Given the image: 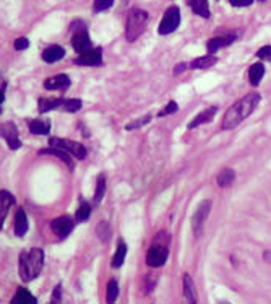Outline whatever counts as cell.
I'll return each instance as SVG.
<instances>
[{"mask_svg": "<svg viewBox=\"0 0 271 304\" xmlns=\"http://www.w3.org/2000/svg\"><path fill=\"white\" fill-rule=\"evenodd\" d=\"M260 101H262L260 93L254 91L234 103L232 106L226 111V114L223 117V124H221L223 130H231V129H236L237 126H240V124L258 108Z\"/></svg>", "mask_w": 271, "mask_h": 304, "instance_id": "obj_1", "label": "cell"}, {"mask_svg": "<svg viewBox=\"0 0 271 304\" xmlns=\"http://www.w3.org/2000/svg\"><path fill=\"white\" fill-rule=\"evenodd\" d=\"M44 267V252L39 247H33L29 252L20 254V277L23 282H31L41 275Z\"/></svg>", "mask_w": 271, "mask_h": 304, "instance_id": "obj_2", "label": "cell"}, {"mask_svg": "<svg viewBox=\"0 0 271 304\" xmlns=\"http://www.w3.org/2000/svg\"><path fill=\"white\" fill-rule=\"evenodd\" d=\"M169 241H171V236L166 231L158 233L155 241H153V246L146 254L148 267L158 269V267H163L166 264V260L169 257Z\"/></svg>", "mask_w": 271, "mask_h": 304, "instance_id": "obj_3", "label": "cell"}, {"mask_svg": "<svg viewBox=\"0 0 271 304\" xmlns=\"http://www.w3.org/2000/svg\"><path fill=\"white\" fill-rule=\"evenodd\" d=\"M148 24V13L141 8H132L127 16L125 24V38L128 42H133L140 38Z\"/></svg>", "mask_w": 271, "mask_h": 304, "instance_id": "obj_4", "label": "cell"}, {"mask_svg": "<svg viewBox=\"0 0 271 304\" xmlns=\"http://www.w3.org/2000/svg\"><path fill=\"white\" fill-rule=\"evenodd\" d=\"M49 147H57V148H62L64 152H67L72 156H75L77 159H85L86 158V148L78 144V142H72V140H67V139H59V137H51L49 139Z\"/></svg>", "mask_w": 271, "mask_h": 304, "instance_id": "obj_5", "label": "cell"}, {"mask_svg": "<svg viewBox=\"0 0 271 304\" xmlns=\"http://www.w3.org/2000/svg\"><path fill=\"white\" fill-rule=\"evenodd\" d=\"M179 24H181V10H179V7H176V5H172V7L166 10L161 23H159V34L166 36V34L174 33L179 28Z\"/></svg>", "mask_w": 271, "mask_h": 304, "instance_id": "obj_6", "label": "cell"}, {"mask_svg": "<svg viewBox=\"0 0 271 304\" xmlns=\"http://www.w3.org/2000/svg\"><path fill=\"white\" fill-rule=\"evenodd\" d=\"M209 210H211V202L209 200H203L198 205V208L195 210V213L192 216V228H193V233H195L196 238L201 234V229H203V225H205V221L209 215Z\"/></svg>", "mask_w": 271, "mask_h": 304, "instance_id": "obj_7", "label": "cell"}, {"mask_svg": "<svg viewBox=\"0 0 271 304\" xmlns=\"http://www.w3.org/2000/svg\"><path fill=\"white\" fill-rule=\"evenodd\" d=\"M73 226H75V221H73V218H70V216H67V215L59 216V218H55V220L51 221V229L54 231V234L60 239H65L67 236L72 233Z\"/></svg>", "mask_w": 271, "mask_h": 304, "instance_id": "obj_8", "label": "cell"}, {"mask_svg": "<svg viewBox=\"0 0 271 304\" xmlns=\"http://www.w3.org/2000/svg\"><path fill=\"white\" fill-rule=\"evenodd\" d=\"M0 135L5 139V142H7V145L11 150L21 148V140H20V135H18V129L13 122H5L3 126L0 127Z\"/></svg>", "mask_w": 271, "mask_h": 304, "instance_id": "obj_9", "label": "cell"}, {"mask_svg": "<svg viewBox=\"0 0 271 304\" xmlns=\"http://www.w3.org/2000/svg\"><path fill=\"white\" fill-rule=\"evenodd\" d=\"M75 64L85 65V67H97L102 64V51L101 47H91L83 54H80V57L75 60Z\"/></svg>", "mask_w": 271, "mask_h": 304, "instance_id": "obj_10", "label": "cell"}, {"mask_svg": "<svg viewBox=\"0 0 271 304\" xmlns=\"http://www.w3.org/2000/svg\"><path fill=\"white\" fill-rule=\"evenodd\" d=\"M237 34H226V36H216V38H211L206 42V49H208V54H214L218 52L219 49L227 47L229 44H232L236 41Z\"/></svg>", "mask_w": 271, "mask_h": 304, "instance_id": "obj_11", "label": "cell"}, {"mask_svg": "<svg viewBox=\"0 0 271 304\" xmlns=\"http://www.w3.org/2000/svg\"><path fill=\"white\" fill-rule=\"evenodd\" d=\"M72 46L75 49V52H78V54H83L85 51L91 49V39H90V34L86 33V29H80L73 34Z\"/></svg>", "mask_w": 271, "mask_h": 304, "instance_id": "obj_12", "label": "cell"}, {"mask_svg": "<svg viewBox=\"0 0 271 304\" xmlns=\"http://www.w3.org/2000/svg\"><path fill=\"white\" fill-rule=\"evenodd\" d=\"M216 113H218V108H216V106H209V108H206V109H203L201 113L196 114L195 119H192V121L188 122V130L196 129L198 126H201V124L211 122L213 117L216 116Z\"/></svg>", "mask_w": 271, "mask_h": 304, "instance_id": "obj_13", "label": "cell"}, {"mask_svg": "<svg viewBox=\"0 0 271 304\" xmlns=\"http://www.w3.org/2000/svg\"><path fill=\"white\" fill-rule=\"evenodd\" d=\"M13 203H15V197L8 190H0V229L3 228L7 213Z\"/></svg>", "mask_w": 271, "mask_h": 304, "instance_id": "obj_14", "label": "cell"}, {"mask_svg": "<svg viewBox=\"0 0 271 304\" xmlns=\"http://www.w3.org/2000/svg\"><path fill=\"white\" fill-rule=\"evenodd\" d=\"M72 85L70 78L67 75H55L47 78L44 82V88L46 90H59V91H67L69 86Z\"/></svg>", "mask_w": 271, "mask_h": 304, "instance_id": "obj_15", "label": "cell"}, {"mask_svg": "<svg viewBox=\"0 0 271 304\" xmlns=\"http://www.w3.org/2000/svg\"><path fill=\"white\" fill-rule=\"evenodd\" d=\"M183 298H185L187 304H196L198 303V293H196L193 278L188 274L183 275Z\"/></svg>", "mask_w": 271, "mask_h": 304, "instance_id": "obj_16", "label": "cell"}, {"mask_svg": "<svg viewBox=\"0 0 271 304\" xmlns=\"http://www.w3.org/2000/svg\"><path fill=\"white\" fill-rule=\"evenodd\" d=\"M65 55V49L62 46H49L42 51V60L47 62V64H55L57 60H60Z\"/></svg>", "mask_w": 271, "mask_h": 304, "instance_id": "obj_17", "label": "cell"}, {"mask_svg": "<svg viewBox=\"0 0 271 304\" xmlns=\"http://www.w3.org/2000/svg\"><path fill=\"white\" fill-rule=\"evenodd\" d=\"M10 304H38V300L29 293V291L26 288H18L16 290V293L15 296L11 298V301Z\"/></svg>", "mask_w": 271, "mask_h": 304, "instance_id": "obj_18", "label": "cell"}, {"mask_svg": "<svg viewBox=\"0 0 271 304\" xmlns=\"http://www.w3.org/2000/svg\"><path fill=\"white\" fill-rule=\"evenodd\" d=\"M28 231V216L23 208H20L15 215V234L21 238Z\"/></svg>", "mask_w": 271, "mask_h": 304, "instance_id": "obj_19", "label": "cell"}, {"mask_svg": "<svg viewBox=\"0 0 271 304\" xmlns=\"http://www.w3.org/2000/svg\"><path fill=\"white\" fill-rule=\"evenodd\" d=\"M39 154H54V156H57L59 159L65 161V164L73 169V161L70 158V154L64 152L62 148H57V147H49V148H44V150H39Z\"/></svg>", "mask_w": 271, "mask_h": 304, "instance_id": "obj_20", "label": "cell"}, {"mask_svg": "<svg viewBox=\"0 0 271 304\" xmlns=\"http://www.w3.org/2000/svg\"><path fill=\"white\" fill-rule=\"evenodd\" d=\"M188 7L193 10V13L200 15L201 18H209V5L208 0H187Z\"/></svg>", "mask_w": 271, "mask_h": 304, "instance_id": "obj_21", "label": "cell"}, {"mask_svg": "<svg viewBox=\"0 0 271 304\" xmlns=\"http://www.w3.org/2000/svg\"><path fill=\"white\" fill-rule=\"evenodd\" d=\"M28 127L31 130V134H36V135H47L51 132V122L49 121L33 119L28 122Z\"/></svg>", "mask_w": 271, "mask_h": 304, "instance_id": "obj_22", "label": "cell"}, {"mask_svg": "<svg viewBox=\"0 0 271 304\" xmlns=\"http://www.w3.org/2000/svg\"><path fill=\"white\" fill-rule=\"evenodd\" d=\"M263 75H265V67L262 62H255V64L249 69V80L254 86L260 85V82L263 80Z\"/></svg>", "mask_w": 271, "mask_h": 304, "instance_id": "obj_23", "label": "cell"}, {"mask_svg": "<svg viewBox=\"0 0 271 304\" xmlns=\"http://www.w3.org/2000/svg\"><path fill=\"white\" fill-rule=\"evenodd\" d=\"M62 103H64V99H60V98H41L38 106H39L41 113H49V111L59 109L62 106Z\"/></svg>", "mask_w": 271, "mask_h": 304, "instance_id": "obj_24", "label": "cell"}, {"mask_svg": "<svg viewBox=\"0 0 271 304\" xmlns=\"http://www.w3.org/2000/svg\"><path fill=\"white\" fill-rule=\"evenodd\" d=\"M234 179H236V171L234 169H231V167H224L223 171L219 172L218 174V185L219 187H229V185L234 182Z\"/></svg>", "mask_w": 271, "mask_h": 304, "instance_id": "obj_25", "label": "cell"}, {"mask_svg": "<svg viewBox=\"0 0 271 304\" xmlns=\"http://www.w3.org/2000/svg\"><path fill=\"white\" fill-rule=\"evenodd\" d=\"M216 62H218V59L209 54V55H205V57H198V59L192 60V64L188 67L190 69H209V67L214 65Z\"/></svg>", "mask_w": 271, "mask_h": 304, "instance_id": "obj_26", "label": "cell"}, {"mask_svg": "<svg viewBox=\"0 0 271 304\" xmlns=\"http://www.w3.org/2000/svg\"><path fill=\"white\" fill-rule=\"evenodd\" d=\"M125 256H127V246L124 241H119V246H117V251L114 254L112 257V267L114 269H119V267H122V264H124L125 260Z\"/></svg>", "mask_w": 271, "mask_h": 304, "instance_id": "obj_27", "label": "cell"}, {"mask_svg": "<svg viewBox=\"0 0 271 304\" xmlns=\"http://www.w3.org/2000/svg\"><path fill=\"white\" fill-rule=\"evenodd\" d=\"M90 215H91V205L88 202H82L80 203V207L77 210V213H75V221L77 223H83L90 218Z\"/></svg>", "mask_w": 271, "mask_h": 304, "instance_id": "obj_28", "label": "cell"}, {"mask_svg": "<svg viewBox=\"0 0 271 304\" xmlns=\"http://www.w3.org/2000/svg\"><path fill=\"white\" fill-rule=\"evenodd\" d=\"M96 234H97V238L102 241V243H107V241L110 239V234H112V229H110L109 223L101 221L99 225L96 226Z\"/></svg>", "mask_w": 271, "mask_h": 304, "instance_id": "obj_29", "label": "cell"}, {"mask_svg": "<svg viewBox=\"0 0 271 304\" xmlns=\"http://www.w3.org/2000/svg\"><path fill=\"white\" fill-rule=\"evenodd\" d=\"M80 108H82V99H78V98L64 99L62 106H60V109H64L65 113H77Z\"/></svg>", "mask_w": 271, "mask_h": 304, "instance_id": "obj_30", "label": "cell"}, {"mask_svg": "<svg viewBox=\"0 0 271 304\" xmlns=\"http://www.w3.org/2000/svg\"><path fill=\"white\" fill-rule=\"evenodd\" d=\"M119 298V285H117L115 280H110L107 283V295H106V300L107 304H114Z\"/></svg>", "mask_w": 271, "mask_h": 304, "instance_id": "obj_31", "label": "cell"}, {"mask_svg": "<svg viewBox=\"0 0 271 304\" xmlns=\"http://www.w3.org/2000/svg\"><path fill=\"white\" fill-rule=\"evenodd\" d=\"M104 194H106V177H104L102 174L97 177V184H96V192H94V203L97 205L101 200Z\"/></svg>", "mask_w": 271, "mask_h": 304, "instance_id": "obj_32", "label": "cell"}, {"mask_svg": "<svg viewBox=\"0 0 271 304\" xmlns=\"http://www.w3.org/2000/svg\"><path fill=\"white\" fill-rule=\"evenodd\" d=\"M151 114H146L145 117H141V119H138V121H135V122H130V124H127L125 126V129L127 130H135V129H140V127H145L148 122L151 121Z\"/></svg>", "mask_w": 271, "mask_h": 304, "instance_id": "obj_33", "label": "cell"}, {"mask_svg": "<svg viewBox=\"0 0 271 304\" xmlns=\"http://www.w3.org/2000/svg\"><path fill=\"white\" fill-rule=\"evenodd\" d=\"M179 111V106H177V103L176 101H169L168 103V106L163 108L161 111L158 113L159 117H166V116H172V114H176Z\"/></svg>", "mask_w": 271, "mask_h": 304, "instance_id": "obj_34", "label": "cell"}, {"mask_svg": "<svg viewBox=\"0 0 271 304\" xmlns=\"http://www.w3.org/2000/svg\"><path fill=\"white\" fill-rule=\"evenodd\" d=\"M47 304H62V285H57L52 291V296H51V301Z\"/></svg>", "mask_w": 271, "mask_h": 304, "instance_id": "obj_35", "label": "cell"}, {"mask_svg": "<svg viewBox=\"0 0 271 304\" xmlns=\"http://www.w3.org/2000/svg\"><path fill=\"white\" fill-rule=\"evenodd\" d=\"M114 0H94V11L99 13V11H104L112 7Z\"/></svg>", "mask_w": 271, "mask_h": 304, "instance_id": "obj_36", "label": "cell"}, {"mask_svg": "<svg viewBox=\"0 0 271 304\" xmlns=\"http://www.w3.org/2000/svg\"><path fill=\"white\" fill-rule=\"evenodd\" d=\"M258 59H265V60H271V46H263L260 51L257 52Z\"/></svg>", "mask_w": 271, "mask_h": 304, "instance_id": "obj_37", "label": "cell"}, {"mask_svg": "<svg viewBox=\"0 0 271 304\" xmlns=\"http://www.w3.org/2000/svg\"><path fill=\"white\" fill-rule=\"evenodd\" d=\"M28 46H29V41L26 38H18L13 42V47L16 49V51H24V49H28Z\"/></svg>", "mask_w": 271, "mask_h": 304, "instance_id": "obj_38", "label": "cell"}, {"mask_svg": "<svg viewBox=\"0 0 271 304\" xmlns=\"http://www.w3.org/2000/svg\"><path fill=\"white\" fill-rule=\"evenodd\" d=\"M229 3L232 7H249L254 3V0H229Z\"/></svg>", "mask_w": 271, "mask_h": 304, "instance_id": "obj_39", "label": "cell"}, {"mask_svg": "<svg viewBox=\"0 0 271 304\" xmlns=\"http://www.w3.org/2000/svg\"><path fill=\"white\" fill-rule=\"evenodd\" d=\"M187 64H179V65H176V69H174V75H179V73H182L183 70L187 69Z\"/></svg>", "mask_w": 271, "mask_h": 304, "instance_id": "obj_40", "label": "cell"}, {"mask_svg": "<svg viewBox=\"0 0 271 304\" xmlns=\"http://www.w3.org/2000/svg\"><path fill=\"white\" fill-rule=\"evenodd\" d=\"M265 260H267V262H271V252L270 251L265 252Z\"/></svg>", "mask_w": 271, "mask_h": 304, "instance_id": "obj_41", "label": "cell"}, {"mask_svg": "<svg viewBox=\"0 0 271 304\" xmlns=\"http://www.w3.org/2000/svg\"><path fill=\"white\" fill-rule=\"evenodd\" d=\"M2 103H3V93L0 91V104H2Z\"/></svg>", "mask_w": 271, "mask_h": 304, "instance_id": "obj_42", "label": "cell"}, {"mask_svg": "<svg viewBox=\"0 0 271 304\" xmlns=\"http://www.w3.org/2000/svg\"><path fill=\"white\" fill-rule=\"evenodd\" d=\"M218 304H229V303H227V301H219Z\"/></svg>", "mask_w": 271, "mask_h": 304, "instance_id": "obj_43", "label": "cell"}, {"mask_svg": "<svg viewBox=\"0 0 271 304\" xmlns=\"http://www.w3.org/2000/svg\"><path fill=\"white\" fill-rule=\"evenodd\" d=\"M262 2H263V0H262Z\"/></svg>", "mask_w": 271, "mask_h": 304, "instance_id": "obj_44", "label": "cell"}]
</instances>
